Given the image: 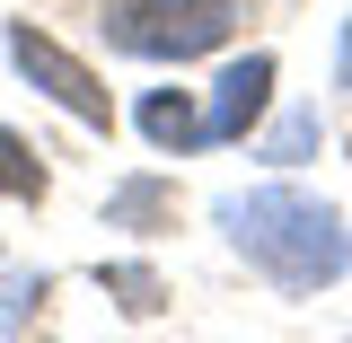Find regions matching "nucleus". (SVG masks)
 Instances as JSON below:
<instances>
[{"label": "nucleus", "mask_w": 352, "mask_h": 343, "mask_svg": "<svg viewBox=\"0 0 352 343\" xmlns=\"http://www.w3.org/2000/svg\"><path fill=\"white\" fill-rule=\"evenodd\" d=\"M106 291H124V308H159V273H141V264H115V273H106Z\"/></svg>", "instance_id": "8"}, {"label": "nucleus", "mask_w": 352, "mask_h": 343, "mask_svg": "<svg viewBox=\"0 0 352 343\" xmlns=\"http://www.w3.org/2000/svg\"><path fill=\"white\" fill-rule=\"evenodd\" d=\"M220 229H229V247L256 264L273 291H326V282H344L352 273V229L335 203H317L300 185H256V194H238V203H220Z\"/></svg>", "instance_id": "1"}, {"label": "nucleus", "mask_w": 352, "mask_h": 343, "mask_svg": "<svg viewBox=\"0 0 352 343\" xmlns=\"http://www.w3.org/2000/svg\"><path fill=\"white\" fill-rule=\"evenodd\" d=\"M168 212V185L159 176H132V185H115V203H106V220H159Z\"/></svg>", "instance_id": "7"}, {"label": "nucleus", "mask_w": 352, "mask_h": 343, "mask_svg": "<svg viewBox=\"0 0 352 343\" xmlns=\"http://www.w3.org/2000/svg\"><path fill=\"white\" fill-rule=\"evenodd\" d=\"M264 106H273V53H247V62H229V71H220L212 115H203V141H247Z\"/></svg>", "instance_id": "4"}, {"label": "nucleus", "mask_w": 352, "mask_h": 343, "mask_svg": "<svg viewBox=\"0 0 352 343\" xmlns=\"http://www.w3.org/2000/svg\"><path fill=\"white\" fill-rule=\"evenodd\" d=\"M335 80L352 88V18H344V44H335Z\"/></svg>", "instance_id": "11"}, {"label": "nucleus", "mask_w": 352, "mask_h": 343, "mask_svg": "<svg viewBox=\"0 0 352 343\" xmlns=\"http://www.w3.org/2000/svg\"><path fill=\"white\" fill-rule=\"evenodd\" d=\"M97 36L132 62H194L238 36V0H97Z\"/></svg>", "instance_id": "2"}, {"label": "nucleus", "mask_w": 352, "mask_h": 343, "mask_svg": "<svg viewBox=\"0 0 352 343\" xmlns=\"http://www.w3.org/2000/svg\"><path fill=\"white\" fill-rule=\"evenodd\" d=\"M141 132H150L159 150H203V115H194L185 88H150V97H141Z\"/></svg>", "instance_id": "5"}, {"label": "nucleus", "mask_w": 352, "mask_h": 343, "mask_svg": "<svg viewBox=\"0 0 352 343\" xmlns=\"http://www.w3.org/2000/svg\"><path fill=\"white\" fill-rule=\"evenodd\" d=\"M18 300H44V282H9V273H0V326L18 317Z\"/></svg>", "instance_id": "10"}, {"label": "nucleus", "mask_w": 352, "mask_h": 343, "mask_svg": "<svg viewBox=\"0 0 352 343\" xmlns=\"http://www.w3.org/2000/svg\"><path fill=\"white\" fill-rule=\"evenodd\" d=\"M0 194H9V203H44V159L9 124H0Z\"/></svg>", "instance_id": "6"}, {"label": "nucleus", "mask_w": 352, "mask_h": 343, "mask_svg": "<svg viewBox=\"0 0 352 343\" xmlns=\"http://www.w3.org/2000/svg\"><path fill=\"white\" fill-rule=\"evenodd\" d=\"M9 62H18V71H27V80H36L44 97L62 106V115H80L88 132H106V124H115V97H106V80L88 71L80 53H62V44L36 27V18H18V27H9Z\"/></svg>", "instance_id": "3"}, {"label": "nucleus", "mask_w": 352, "mask_h": 343, "mask_svg": "<svg viewBox=\"0 0 352 343\" xmlns=\"http://www.w3.org/2000/svg\"><path fill=\"white\" fill-rule=\"evenodd\" d=\"M308 141H317V115H291V124H282V141H273V159H300Z\"/></svg>", "instance_id": "9"}]
</instances>
